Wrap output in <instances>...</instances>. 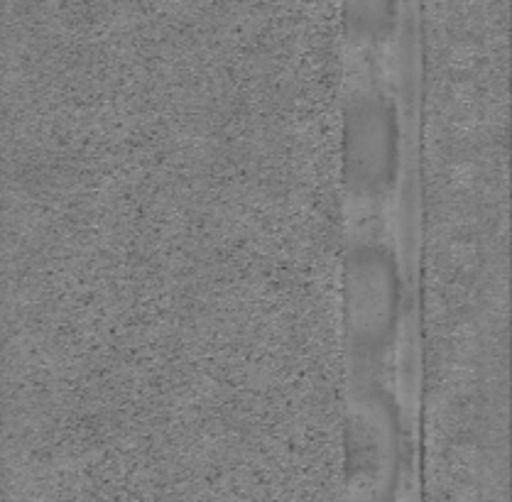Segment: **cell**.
Segmentation results:
<instances>
[{
	"label": "cell",
	"instance_id": "obj_1",
	"mask_svg": "<svg viewBox=\"0 0 512 502\" xmlns=\"http://www.w3.org/2000/svg\"><path fill=\"white\" fill-rule=\"evenodd\" d=\"M343 480L419 500L427 468L424 3L343 0Z\"/></svg>",
	"mask_w": 512,
	"mask_h": 502
}]
</instances>
